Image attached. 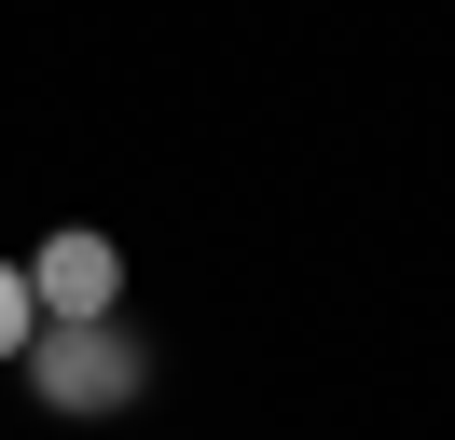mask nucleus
<instances>
[{
	"mask_svg": "<svg viewBox=\"0 0 455 440\" xmlns=\"http://www.w3.org/2000/svg\"><path fill=\"white\" fill-rule=\"evenodd\" d=\"M28 302H42V330H97L124 302V248L97 234V220H56V234L28 248Z\"/></svg>",
	"mask_w": 455,
	"mask_h": 440,
	"instance_id": "f03ea898",
	"label": "nucleus"
},
{
	"mask_svg": "<svg viewBox=\"0 0 455 440\" xmlns=\"http://www.w3.org/2000/svg\"><path fill=\"white\" fill-rule=\"evenodd\" d=\"M139 385H152V344L111 330V317H97V330H42V344H28V399H42V412H124Z\"/></svg>",
	"mask_w": 455,
	"mask_h": 440,
	"instance_id": "f257e3e1",
	"label": "nucleus"
},
{
	"mask_svg": "<svg viewBox=\"0 0 455 440\" xmlns=\"http://www.w3.org/2000/svg\"><path fill=\"white\" fill-rule=\"evenodd\" d=\"M42 344V302H28V262H0V358Z\"/></svg>",
	"mask_w": 455,
	"mask_h": 440,
	"instance_id": "7ed1b4c3",
	"label": "nucleus"
}]
</instances>
